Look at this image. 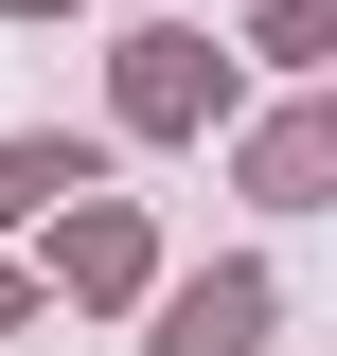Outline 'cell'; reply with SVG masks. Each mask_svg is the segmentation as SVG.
I'll use <instances>...</instances> for the list:
<instances>
[{"label":"cell","mask_w":337,"mask_h":356,"mask_svg":"<svg viewBox=\"0 0 337 356\" xmlns=\"http://www.w3.org/2000/svg\"><path fill=\"white\" fill-rule=\"evenodd\" d=\"M125 89H142V125H178V107H196V36H142V72H125Z\"/></svg>","instance_id":"obj_2"},{"label":"cell","mask_w":337,"mask_h":356,"mask_svg":"<svg viewBox=\"0 0 337 356\" xmlns=\"http://www.w3.org/2000/svg\"><path fill=\"white\" fill-rule=\"evenodd\" d=\"M53 178H71V161H53V143H0V214H36Z\"/></svg>","instance_id":"obj_4"},{"label":"cell","mask_w":337,"mask_h":356,"mask_svg":"<svg viewBox=\"0 0 337 356\" xmlns=\"http://www.w3.org/2000/svg\"><path fill=\"white\" fill-rule=\"evenodd\" d=\"M249 321H266V285H249V267H213V285H178L160 356H249Z\"/></svg>","instance_id":"obj_1"},{"label":"cell","mask_w":337,"mask_h":356,"mask_svg":"<svg viewBox=\"0 0 337 356\" xmlns=\"http://www.w3.org/2000/svg\"><path fill=\"white\" fill-rule=\"evenodd\" d=\"M320 178H337V125H284V143H266V196H320Z\"/></svg>","instance_id":"obj_3"}]
</instances>
